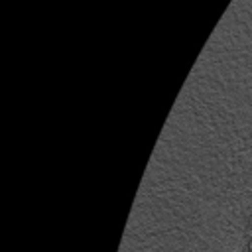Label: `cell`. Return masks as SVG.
Instances as JSON below:
<instances>
[{
	"mask_svg": "<svg viewBox=\"0 0 252 252\" xmlns=\"http://www.w3.org/2000/svg\"><path fill=\"white\" fill-rule=\"evenodd\" d=\"M250 248H252V242H250Z\"/></svg>",
	"mask_w": 252,
	"mask_h": 252,
	"instance_id": "6da1fadb",
	"label": "cell"
}]
</instances>
